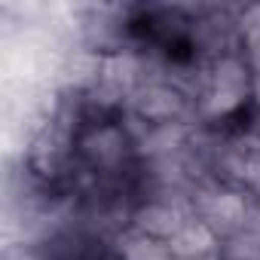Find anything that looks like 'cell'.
<instances>
[{
  "mask_svg": "<svg viewBox=\"0 0 260 260\" xmlns=\"http://www.w3.org/2000/svg\"><path fill=\"white\" fill-rule=\"evenodd\" d=\"M55 260H119L107 245L95 242V239H71L58 254Z\"/></svg>",
  "mask_w": 260,
  "mask_h": 260,
  "instance_id": "2",
  "label": "cell"
},
{
  "mask_svg": "<svg viewBox=\"0 0 260 260\" xmlns=\"http://www.w3.org/2000/svg\"><path fill=\"white\" fill-rule=\"evenodd\" d=\"M132 153L116 119L104 113L83 116L74 147H71V181L95 202H122V193L132 190Z\"/></svg>",
  "mask_w": 260,
  "mask_h": 260,
  "instance_id": "1",
  "label": "cell"
}]
</instances>
